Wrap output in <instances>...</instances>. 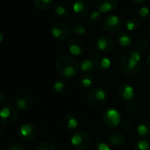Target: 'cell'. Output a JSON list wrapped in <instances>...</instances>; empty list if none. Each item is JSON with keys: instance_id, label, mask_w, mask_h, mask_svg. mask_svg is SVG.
I'll list each match as a JSON object with an SVG mask.
<instances>
[{"instance_id": "obj_1", "label": "cell", "mask_w": 150, "mask_h": 150, "mask_svg": "<svg viewBox=\"0 0 150 150\" xmlns=\"http://www.w3.org/2000/svg\"><path fill=\"white\" fill-rule=\"evenodd\" d=\"M142 67L141 54L135 50H128L123 54L120 58V70L127 77L137 75Z\"/></svg>"}, {"instance_id": "obj_2", "label": "cell", "mask_w": 150, "mask_h": 150, "mask_svg": "<svg viewBox=\"0 0 150 150\" xmlns=\"http://www.w3.org/2000/svg\"><path fill=\"white\" fill-rule=\"evenodd\" d=\"M56 68L61 77L69 80L77 75L80 71V64L71 56L62 55L57 59Z\"/></svg>"}, {"instance_id": "obj_3", "label": "cell", "mask_w": 150, "mask_h": 150, "mask_svg": "<svg viewBox=\"0 0 150 150\" xmlns=\"http://www.w3.org/2000/svg\"><path fill=\"white\" fill-rule=\"evenodd\" d=\"M107 93L101 87H94L88 94V103L93 108L103 106L107 101Z\"/></svg>"}, {"instance_id": "obj_4", "label": "cell", "mask_w": 150, "mask_h": 150, "mask_svg": "<svg viewBox=\"0 0 150 150\" xmlns=\"http://www.w3.org/2000/svg\"><path fill=\"white\" fill-rule=\"evenodd\" d=\"M71 144L75 150H88L91 145V138L85 131H78L71 138Z\"/></svg>"}, {"instance_id": "obj_5", "label": "cell", "mask_w": 150, "mask_h": 150, "mask_svg": "<svg viewBox=\"0 0 150 150\" xmlns=\"http://www.w3.org/2000/svg\"><path fill=\"white\" fill-rule=\"evenodd\" d=\"M18 110L13 105H6L0 110V123L5 126L13 125L18 118Z\"/></svg>"}, {"instance_id": "obj_6", "label": "cell", "mask_w": 150, "mask_h": 150, "mask_svg": "<svg viewBox=\"0 0 150 150\" xmlns=\"http://www.w3.org/2000/svg\"><path fill=\"white\" fill-rule=\"evenodd\" d=\"M51 35L57 41H65L71 35V28L64 22H56L50 29Z\"/></svg>"}, {"instance_id": "obj_7", "label": "cell", "mask_w": 150, "mask_h": 150, "mask_svg": "<svg viewBox=\"0 0 150 150\" xmlns=\"http://www.w3.org/2000/svg\"><path fill=\"white\" fill-rule=\"evenodd\" d=\"M103 121L108 128L113 129L120 125L121 115L117 109L110 107L104 110L103 114Z\"/></svg>"}, {"instance_id": "obj_8", "label": "cell", "mask_w": 150, "mask_h": 150, "mask_svg": "<svg viewBox=\"0 0 150 150\" xmlns=\"http://www.w3.org/2000/svg\"><path fill=\"white\" fill-rule=\"evenodd\" d=\"M123 22L121 18L117 14H110L105 17L103 21V27L109 33H116L122 28Z\"/></svg>"}, {"instance_id": "obj_9", "label": "cell", "mask_w": 150, "mask_h": 150, "mask_svg": "<svg viewBox=\"0 0 150 150\" xmlns=\"http://www.w3.org/2000/svg\"><path fill=\"white\" fill-rule=\"evenodd\" d=\"M37 135V128L33 124H25L18 131L19 138L23 141H31Z\"/></svg>"}, {"instance_id": "obj_10", "label": "cell", "mask_w": 150, "mask_h": 150, "mask_svg": "<svg viewBox=\"0 0 150 150\" xmlns=\"http://www.w3.org/2000/svg\"><path fill=\"white\" fill-rule=\"evenodd\" d=\"M71 11L78 18H85L89 13V6L86 0H73L71 3Z\"/></svg>"}, {"instance_id": "obj_11", "label": "cell", "mask_w": 150, "mask_h": 150, "mask_svg": "<svg viewBox=\"0 0 150 150\" xmlns=\"http://www.w3.org/2000/svg\"><path fill=\"white\" fill-rule=\"evenodd\" d=\"M96 47L100 50V52L103 53H110L115 48V43L112 38L108 35H103L98 37L96 41Z\"/></svg>"}, {"instance_id": "obj_12", "label": "cell", "mask_w": 150, "mask_h": 150, "mask_svg": "<svg viewBox=\"0 0 150 150\" xmlns=\"http://www.w3.org/2000/svg\"><path fill=\"white\" fill-rule=\"evenodd\" d=\"M68 50L72 56H81L86 50V44L79 38H72L68 42Z\"/></svg>"}, {"instance_id": "obj_13", "label": "cell", "mask_w": 150, "mask_h": 150, "mask_svg": "<svg viewBox=\"0 0 150 150\" xmlns=\"http://www.w3.org/2000/svg\"><path fill=\"white\" fill-rule=\"evenodd\" d=\"M118 6V0H96L97 11L102 13H109L113 12Z\"/></svg>"}, {"instance_id": "obj_14", "label": "cell", "mask_w": 150, "mask_h": 150, "mask_svg": "<svg viewBox=\"0 0 150 150\" xmlns=\"http://www.w3.org/2000/svg\"><path fill=\"white\" fill-rule=\"evenodd\" d=\"M117 94L122 100L130 102L135 96V90L132 85L128 83H122L117 88Z\"/></svg>"}, {"instance_id": "obj_15", "label": "cell", "mask_w": 150, "mask_h": 150, "mask_svg": "<svg viewBox=\"0 0 150 150\" xmlns=\"http://www.w3.org/2000/svg\"><path fill=\"white\" fill-rule=\"evenodd\" d=\"M15 105L19 110H28L34 106V99L28 95H20L15 99Z\"/></svg>"}, {"instance_id": "obj_16", "label": "cell", "mask_w": 150, "mask_h": 150, "mask_svg": "<svg viewBox=\"0 0 150 150\" xmlns=\"http://www.w3.org/2000/svg\"><path fill=\"white\" fill-rule=\"evenodd\" d=\"M94 64L96 69H97L100 71H105L110 69L111 66V61L108 57L99 55L96 57L94 58Z\"/></svg>"}, {"instance_id": "obj_17", "label": "cell", "mask_w": 150, "mask_h": 150, "mask_svg": "<svg viewBox=\"0 0 150 150\" xmlns=\"http://www.w3.org/2000/svg\"><path fill=\"white\" fill-rule=\"evenodd\" d=\"M116 40H117V42L118 43V45L123 48L131 47L133 42V39L132 37V35L125 31H121V32L117 33L116 35Z\"/></svg>"}, {"instance_id": "obj_18", "label": "cell", "mask_w": 150, "mask_h": 150, "mask_svg": "<svg viewBox=\"0 0 150 150\" xmlns=\"http://www.w3.org/2000/svg\"><path fill=\"white\" fill-rule=\"evenodd\" d=\"M125 141V135L118 132H111L107 137V144L113 146H120L124 145Z\"/></svg>"}, {"instance_id": "obj_19", "label": "cell", "mask_w": 150, "mask_h": 150, "mask_svg": "<svg viewBox=\"0 0 150 150\" xmlns=\"http://www.w3.org/2000/svg\"><path fill=\"white\" fill-rule=\"evenodd\" d=\"M63 123H64V125L69 130L77 129L79 125H80L78 117L74 114H71V113H67L64 116Z\"/></svg>"}, {"instance_id": "obj_20", "label": "cell", "mask_w": 150, "mask_h": 150, "mask_svg": "<svg viewBox=\"0 0 150 150\" xmlns=\"http://www.w3.org/2000/svg\"><path fill=\"white\" fill-rule=\"evenodd\" d=\"M136 133L142 138H150V120L141 121L137 125Z\"/></svg>"}, {"instance_id": "obj_21", "label": "cell", "mask_w": 150, "mask_h": 150, "mask_svg": "<svg viewBox=\"0 0 150 150\" xmlns=\"http://www.w3.org/2000/svg\"><path fill=\"white\" fill-rule=\"evenodd\" d=\"M35 8L41 11H47L52 8L55 5L54 0H33Z\"/></svg>"}, {"instance_id": "obj_22", "label": "cell", "mask_w": 150, "mask_h": 150, "mask_svg": "<svg viewBox=\"0 0 150 150\" xmlns=\"http://www.w3.org/2000/svg\"><path fill=\"white\" fill-rule=\"evenodd\" d=\"M95 64L94 60L91 58H85L80 64V70L83 73H92L95 71Z\"/></svg>"}, {"instance_id": "obj_23", "label": "cell", "mask_w": 150, "mask_h": 150, "mask_svg": "<svg viewBox=\"0 0 150 150\" xmlns=\"http://www.w3.org/2000/svg\"><path fill=\"white\" fill-rule=\"evenodd\" d=\"M80 83L84 88H91L95 83V78L92 73H83L80 79Z\"/></svg>"}, {"instance_id": "obj_24", "label": "cell", "mask_w": 150, "mask_h": 150, "mask_svg": "<svg viewBox=\"0 0 150 150\" xmlns=\"http://www.w3.org/2000/svg\"><path fill=\"white\" fill-rule=\"evenodd\" d=\"M125 28L128 31L132 32V31H136V30H138L139 28L140 22L135 17H130V18H127L125 20Z\"/></svg>"}, {"instance_id": "obj_25", "label": "cell", "mask_w": 150, "mask_h": 150, "mask_svg": "<svg viewBox=\"0 0 150 150\" xmlns=\"http://www.w3.org/2000/svg\"><path fill=\"white\" fill-rule=\"evenodd\" d=\"M67 90V83L64 81H57L52 86V91L55 95L62 96Z\"/></svg>"}, {"instance_id": "obj_26", "label": "cell", "mask_w": 150, "mask_h": 150, "mask_svg": "<svg viewBox=\"0 0 150 150\" xmlns=\"http://www.w3.org/2000/svg\"><path fill=\"white\" fill-rule=\"evenodd\" d=\"M53 7H54V14L57 18L60 20H64L68 17V11L64 6L59 4H55Z\"/></svg>"}, {"instance_id": "obj_27", "label": "cell", "mask_w": 150, "mask_h": 150, "mask_svg": "<svg viewBox=\"0 0 150 150\" xmlns=\"http://www.w3.org/2000/svg\"><path fill=\"white\" fill-rule=\"evenodd\" d=\"M103 21V13H100L99 11H95L93 12L88 19V22L92 26H98L102 21Z\"/></svg>"}, {"instance_id": "obj_28", "label": "cell", "mask_w": 150, "mask_h": 150, "mask_svg": "<svg viewBox=\"0 0 150 150\" xmlns=\"http://www.w3.org/2000/svg\"><path fill=\"white\" fill-rule=\"evenodd\" d=\"M135 48H136V50L139 51V53L146 52L149 48V42L146 38H140L136 42Z\"/></svg>"}, {"instance_id": "obj_29", "label": "cell", "mask_w": 150, "mask_h": 150, "mask_svg": "<svg viewBox=\"0 0 150 150\" xmlns=\"http://www.w3.org/2000/svg\"><path fill=\"white\" fill-rule=\"evenodd\" d=\"M133 150H150V140L139 139L133 145Z\"/></svg>"}, {"instance_id": "obj_30", "label": "cell", "mask_w": 150, "mask_h": 150, "mask_svg": "<svg viewBox=\"0 0 150 150\" xmlns=\"http://www.w3.org/2000/svg\"><path fill=\"white\" fill-rule=\"evenodd\" d=\"M138 16L144 21H147L150 18V8L146 6H142L138 11Z\"/></svg>"}, {"instance_id": "obj_31", "label": "cell", "mask_w": 150, "mask_h": 150, "mask_svg": "<svg viewBox=\"0 0 150 150\" xmlns=\"http://www.w3.org/2000/svg\"><path fill=\"white\" fill-rule=\"evenodd\" d=\"M86 32L87 29L82 24H75L71 28V33L76 35H84Z\"/></svg>"}, {"instance_id": "obj_32", "label": "cell", "mask_w": 150, "mask_h": 150, "mask_svg": "<svg viewBox=\"0 0 150 150\" xmlns=\"http://www.w3.org/2000/svg\"><path fill=\"white\" fill-rule=\"evenodd\" d=\"M35 150H57V148L50 142H42L36 146Z\"/></svg>"}, {"instance_id": "obj_33", "label": "cell", "mask_w": 150, "mask_h": 150, "mask_svg": "<svg viewBox=\"0 0 150 150\" xmlns=\"http://www.w3.org/2000/svg\"><path fill=\"white\" fill-rule=\"evenodd\" d=\"M89 150H111L110 146L104 142H96L93 146L90 147Z\"/></svg>"}, {"instance_id": "obj_34", "label": "cell", "mask_w": 150, "mask_h": 150, "mask_svg": "<svg viewBox=\"0 0 150 150\" xmlns=\"http://www.w3.org/2000/svg\"><path fill=\"white\" fill-rule=\"evenodd\" d=\"M125 110L127 112L132 114L136 111V103L133 102V101H130V102H127L126 105H125Z\"/></svg>"}, {"instance_id": "obj_35", "label": "cell", "mask_w": 150, "mask_h": 150, "mask_svg": "<svg viewBox=\"0 0 150 150\" xmlns=\"http://www.w3.org/2000/svg\"><path fill=\"white\" fill-rule=\"evenodd\" d=\"M7 150H25L24 146L19 142H13L9 145Z\"/></svg>"}, {"instance_id": "obj_36", "label": "cell", "mask_w": 150, "mask_h": 150, "mask_svg": "<svg viewBox=\"0 0 150 150\" xmlns=\"http://www.w3.org/2000/svg\"><path fill=\"white\" fill-rule=\"evenodd\" d=\"M99 55H100V50H98V48H97L96 46L91 48V50H90V51H89V56H90V57H93L95 58V57H96L99 56Z\"/></svg>"}, {"instance_id": "obj_37", "label": "cell", "mask_w": 150, "mask_h": 150, "mask_svg": "<svg viewBox=\"0 0 150 150\" xmlns=\"http://www.w3.org/2000/svg\"><path fill=\"white\" fill-rule=\"evenodd\" d=\"M7 102V97L3 93V92H0V106L5 104Z\"/></svg>"}, {"instance_id": "obj_38", "label": "cell", "mask_w": 150, "mask_h": 150, "mask_svg": "<svg viewBox=\"0 0 150 150\" xmlns=\"http://www.w3.org/2000/svg\"><path fill=\"white\" fill-rule=\"evenodd\" d=\"M146 67H147L148 69H150V53L148 54V56H147V57H146Z\"/></svg>"}, {"instance_id": "obj_39", "label": "cell", "mask_w": 150, "mask_h": 150, "mask_svg": "<svg viewBox=\"0 0 150 150\" xmlns=\"http://www.w3.org/2000/svg\"><path fill=\"white\" fill-rule=\"evenodd\" d=\"M132 2H134L135 4H139V5H141L143 3H145L146 0H132Z\"/></svg>"}, {"instance_id": "obj_40", "label": "cell", "mask_w": 150, "mask_h": 150, "mask_svg": "<svg viewBox=\"0 0 150 150\" xmlns=\"http://www.w3.org/2000/svg\"><path fill=\"white\" fill-rule=\"evenodd\" d=\"M4 39H5V35H4V33L0 30V43H2L3 42V41H4Z\"/></svg>"}, {"instance_id": "obj_41", "label": "cell", "mask_w": 150, "mask_h": 150, "mask_svg": "<svg viewBox=\"0 0 150 150\" xmlns=\"http://www.w3.org/2000/svg\"><path fill=\"white\" fill-rule=\"evenodd\" d=\"M0 134H1V126H0Z\"/></svg>"}, {"instance_id": "obj_42", "label": "cell", "mask_w": 150, "mask_h": 150, "mask_svg": "<svg viewBox=\"0 0 150 150\" xmlns=\"http://www.w3.org/2000/svg\"><path fill=\"white\" fill-rule=\"evenodd\" d=\"M0 150H1V149H0Z\"/></svg>"}]
</instances>
